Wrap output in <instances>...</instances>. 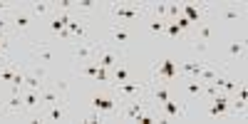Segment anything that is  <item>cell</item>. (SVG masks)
I'll return each instance as SVG.
<instances>
[{
	"label": "cell",
	"mask_w": 248,
	"mask_h": 124,
	"mask_svg": "<svg viewBox=\"0 0 248 124\" xmlns=\"http://www.w3.org/2000/svg\"><path fill=\"white\" fill-rule=\"evenodd\" d=\"M112 94L119 99V105H124V102H132V99H147V92H149V85L147 82H112L109 85Z\"/></svg>",
	"instance_id": "obj_1"
},
{
	"label": "cell",
	"mask_w": 248,
	"mask_h": 124,
	"mask_svg": "<svg viewBox=\"0 0 248 124\" xmlns=\"http://www.w3.org/2000/svg\"><path fill=\"white\" fill-rule=\"evenodd\" d=\"M112 17L122 20V25H129V23H137L147 15V5H139V3H109L105 8Z\"/></svg>",
	"instance_id": "obj_2"
},
{
	"label": "cell",
	"mask_w": 248,
	"mask_h": 124,
	"mask_svg": "<svg viewBox=\"0 0 248 124\" xmlns=\"http://www.w3.org/2000/svg\"><path fill=\"white\" fill-rule=\"evenodd\" d=\"M152 109H154L159 122H184L186 117H189L186 114V105L179 102V99H174V97H169L167 102H161V105H156Z\"/></svg>",
	"instance_id": "obj_3"
},
{
	"label": "cell",
	"mask_w": 248,
	"mask_h": 124,
	"mask_svg": "<svg viewBox=\"0 0 248 124\" xmlns=\"http://www.w3.org/2000/svg\"><path fill=\"white\" fill-rule=\"evenodd\" d=\"M149 82H159V85H171V82H179V62L174 60H159L154 70H152V79Z\"/></svg>",
	"instance_id": "obj_4"
},
{
	"label": "cell",
	"mask_w": 248,
	"mask_h": 124,
	"mask_svg": "<svg viewBox=\"0 0 248 124\" xmlns=\"http://www.w3.org/2000/svg\"><path fill=\"white\" fill-rule=\"evenodd\" d=\"M92 109H97L105 119H117L119 112V99L112 92H97L92 97Z\"/></svg>",
	"instance_id": "obj_5"
},
{
	"label": "cell",
	"mask_w": 248,
	"mask_h": 124,
	"mask_svg": "<svg viewBox=\"0 0 248 124\" xmlns=\"http://www.w3.org/2000/svg\"><path fill=\"white\" fill-rule=\"evenodd\" d=\"M99 45H102V43L87 37V40H79V43H72L70 50H72V57L82 65V62H94V57H97V52H99Z\"/></svg>",
	"instance_id": "obj_6"
},
{
	"label": "cell",
	"mask_w": 248,
	"mask_h": 124,
	"mask_svg": "<svg viewBox=\"0 0 248 124\" xmlns=\"http://www.w3.org/2000/svg\"><path fill=\"white\" fill-rule=\"evenodd\" d=\"M122 60H124V52L119 47H114V45H107V43L99 45V52L94 57V62L105 70H114L117 65H122Z\"/></svg>",
	"instance_id": "obj_7"
},
{
	"label": "cell",
	"mask_w": 248,
	"mask_h": 124,
	"mask_svg": "<svg viewBox=\"0 0 248 124\" xmlns=\"http://www.w3.org/2000/svg\"><path fill=\"white\" fill-rule=\"evenodd\" d=\"M55 40H37V43H32L30 45V55H32V60L35 62H40V65H50V62H55Z\"/></svg>",
	"instance_id": "obj_8"
},
{
	"label": "cell",
	"mask_w": 248,
	"mask_h": 124,
	"mask_svg": "<svg viewBox=\"0 0 248 124\" xmlns=\"http://www.w3.org/2000/svg\"><path fill=\"white\" fill-rule=\"evenodd\" d=\"M129 43H132V30H129V25L112 23V25H109V40H107V45H114V47H119V50L124 52Z\"/></svg>",
	"instance_id": "obj_9"
},
{
	"label": "cell",
	"mask_w": 248,
	"mask_h": 124,
	"mask_svg": "<svg viewBox=\"0 0 248 124\" xmlns=\"http://www.w3.org/2000/svg\"><path fill=\"white\" fill-rule=\"evenodd\" d=\"M229 109H231V99L229 94H223L221 90L211 97V107H209V119H229Z\"/></svg>",
	"instance_id": "obj_10"
},
{
	"label": "cell",
	"mask_w": 248,
	"mask_h": 124,
	"mask_svg": "<svg viewBox=\"0 0 248 124\" xmlns=\"http://www.w3.org/2000/svg\"><path fill=\"white\" fill-rule=\"evenodd\" d=\"M181 15L189 20L191 25L203 23L211 15V5H199V3H181Z\"/></svg>",
	"instance_id": "obj_11"
},
{
	"label": "cell",
	"mask_w": 248,
	"mask_h": 124,
	"mask_svg": "<svg viewBox=\"0 0 248 124\" xmlns=\"http://www.w3.org/2000/svg\"><path fill=\"white\" fill-rule=\"evenodd\" d=\"M176 85H179V90L184 92V99H186V102L203 97V82L196 79V77H181Z\"/></svg>",
	"instance_id": "obj_12"
},
{
	"label": "cell",
	"mask_w": 248,
	"mask_h": 124,
	"mask_svg": "<svg viewBox=\"0 0 248 124\" xmlns=\"http://www.w3.org/2000/svg\"><path fill=\"white\" fill-rule=\"evenodd\" d=\"M10 28H13V32H28L32 28V15L28 13V8L15 10V15L10 20Z\"/></svg>",
	"instance_id": "obj_13"
},
{
	"label": "cell",
	"mask_w": 248,
	"mask_h": 124,
	"mask_svg": "<svg viewBox=\"0 0 248 124\" xmlns=\"http://www.w3.org/2000/svg\"><path fill=\"white\" fill-rule=\"evenodd\" d=\"M3 109H5V117H20L25 112V102H23V92H17V94H10L8 102H3Z\"/></svg>",
	"instance_id": "obj_14"
},
{
	"label": "cell",
	"mask_w": 248,
	"mask_h": 124,
	"mask_svg": "<svg viewBox=\"0 0 248 124\" xmlns=\"http://www.w3.org/2000/svg\"><path fill=\"white\" fill-rule=\"evenodd\" d=\"M23 102H25V112H43V102H40V92L37 90H23Z\"/></svg>",
	"instance_id": "obj_15"
},
{
	"label": "cell",
	"mask_w": 248,
	"mask_h": 124,
	"mask_svg": "<svg viewBox=\"0 0 248 124\" xmlns=\"http://www.w3.org/2000/svg\"><path fill=\"white\" fill-rule=\"evenodd\" d=\"M201 67H203V60H191V62H179V79L181 77H196L201 75Z\"/></svg>",
	"instance_id": "obj_16"
},
{
	"label": "cell",
	"mask_w": 248,
	"mask_h": 124,
	"mask_svg": "<svg viewBox=\"0 0 248 124\" xmlns=\"http://www.w3.org/2000/svg\"><path fill=\"white\" fill-rule=\"evenodd\" d=\"M28 13L35 15V17H50L55 13V3H45V0H40V3H30Z\"/></svg>",
	"instance_id": "obj_17"
},
{
	"label": "cell",
	"mask_w": 248,
	"mask_h": 124,
	"mask_svg": "<svg viewBox=\"0 0 248 124\" xmlns=\"http://www.w3.org/2000/svg\"><path fill=\"white\" fill-rule=\"evenodd\" d=\"M40 102H43V109L45 107H50V105H60V102H62V97L55 92V87H43V90H40ZM62 105H65V102H62Z\"/></svg>",
	"instance_id": "obj_18"
},
{
	"label": "cell",
	"mask_w": 248,
	"mask_h": 124,
	"mask_svg": "<svg viewBox=\"0 0 248 124\" xmlns=\"http://www.w3.org/2000/svg\"><path fill=\"white\" fill-rule=\"evenodd\" d=\"M221 17L226 20V23H238V20L243 17V10H241L238 5H231V3H229V5L221 8Z\"/></svg>",
	"instance_id": "obj_19"
},
{
	"label": "cell",
	"mask_w": 248,
	"mask_h": 124,
	"mask_svg": "<svg viewBox=\"0 0 248 124\" xmlns=\"http://www.w3.org/2000/svg\"><path fill=\"white\" fill-rule=\"evenodd\" d=\"M246 55V40L241 37V40H233V43L229 45V60L231 62H236V60H241Z\"/></svg>",
	"instance_id": "obj_20"
},
{
	"label": "cell",
	"mask_w": 248,
	"mask_h": 124,
	"mask_svg": "<svg viewBox=\"0 0 248 124\" xmlns=\"http://www.w3.org/2000/svg\"><path fill=\"white\" fill-rule=\"evenodd\" d=\"M194 37L206 40V43H211V37H214V28H211L209 20H203V23H199V25H196V35H194Z\"/></svg>",
	"instance_id": "obj_21"
},
{
	"label": "cell",
	"mask_w": 248,
	"mask_h": 124,
	"mask_svg": "<svg viewBox=\"0 0 248 124\" xmlns=\"http://www.w3.org/2000/svg\"><path fill=\"white\" fill-rule=\"evenodd\" d=\"M129 79H132V72H129V67L117 65V67L112 70V82H129Z\"/></svg>",
	"instance_id": "obj_22"
},
{
	"label": "cell",
	"mask_w": 248,
	"mask_h": 124,
	"mask_svg": "<svg viewBox=\"0 0 248 124\" xmlns=\"http://www.w3.org/2000/svg\"><path fill=\"white\" fill-rule=\"evenodd\" d=\"M164 28H167V20L152 17L149 23H147V32H149V35H164Z\"/></svg>",
	"instance_id": "obj_23"
},
{
	"label": "cell",
	"mask_w": 248,
	"mask_h": 124,
	"mask_svg": "<svg viewBox=\"0 0 248 124\" xmlns=\"http://www.w3.org/2000/svg\"><path fill=\"white\" fill-rule=\"evenodd\" d=\"M52 87H55V92L62 97V102H67V90H70V82H67L65 77H57Z\"/></svg>",
	"instance_id": "obj_24"
},
{
	"label": "cell",
	"mask_w": 248,
	"mask_h": 124,
	"mask_svg": "<svg viewBox=\"0 0 248 124\" xmlns=\"http://www.w3.org/2000/svg\"><path fill=\"white\" fill-rule=\"evenodd\" d=\"M97 62H82V67H79V72H82V77H87V79H92L94 82V75H97Z\"/></svg>",
	"instance_id": "obj_25"
},
{
	"label": "cell",
	"mask_w": 248,
	"mask_h": 124,
	"mask_svg": "<svg viewBox=\"0 0 248 124\" xmlns=\"http://www.w3.org/2000/svg\"><path fill=\"white\" fill-rule=\"evenodd\" d=\"M94 82H99V85H105V87H109V85H112V75H109V70H105V67H97Z\"/></svg>",
	"instance_id": "obj_26"
},
{
	"label": "cell",
	"mask_w": 248,
	"mask_h": 124,
	"mask_svg": "<svg viewBox=\"0 0 248 124\" xmlns=\"http://www.w3.org/2000/svg\"><path fill=\"white\" fill-rule=\"evenodd\" d=\"M191 47H194V52H196V55H201V57H203L206 52H209V43H206V40H199V37H194V40H191Z\"/></svg>",
	"instance_id": "obj_27"
},
{
	"label": "cell",
	"mask_w": 248,
	"mask_h": 124,
	"mask_svg": "<svg viewBox=\"0 0 248 124\" xmlns=\"http://www.w3.org/2000/svg\"><path fill=\"white\" fill-rule=\"evenodd\" d=\"M164 35H167V37H184V32H181V28L176 25V23H167V28H164Z\"/></svg>",
	"instance_id": "obj_28"
},
{
	"label": "cell",
	"mask_w": 248,
	"mask_h": 124,
	"mask_svg": "<svg viewBox=\"0 0 248 124\" xmlns=\"http://www.w3.org/2000/svg\"><path fill=\"white\" fill-rule=\"evenodd\" d=\"M85 122H105V117H102L97 109H92V107H90V112L85 114Z\"/></svg>",
	"instance_id": "obj_29"
},
{
	"label": "cell",
	"mask_w": 248,
	"mask_h": 124,
	"mask_svg": "<svg viewBox=\"0 0 248 124\" xmlns=\"http://www.w3.org/2000/svg\"><path fill=\"white\" fill-rule=\"evenodd\" d=\"M10 10H13V5L5 3V0H0V15H3V13H10Z\"/></svg>",
	"instance_id": "obj_30"
},
{
	"label": "cell",
	"mask_w": 248,
	"mask_h": 124,
	"mask_svg": "<svg viewBox=\"0 0 248 124\" xmlns=\"http://www.w3.org/2000/svg\"><path fill=\"white\" fill-rule=\"evenodd\" d=\"M5 117V109H3V102H0V119H3Z\"/></svg>",
	"instance_id": "obj_31"
}]
</instances>
